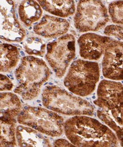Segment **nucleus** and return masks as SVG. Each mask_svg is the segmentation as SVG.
Masks as SVG:
<instances>
[{
  "label": "nucleus",
  "mask_w": 123,
  "mask_h": 147,
  "mask_svg": "<svg viewBox=\"0 0 123 147\" xmlns=\"http://www.w3.org/2000/svg\"><path fill=\"white\" fill-rule=\"evenodd\" d=\"M64 130L69 141L77 146H117L115 134L98 120L84 115L67 119Z\"/></svg>",
  "instance_id": "obj_1"
},
{
  "label": "nucleus",
  "mask_w": 123,
  "mask_h": 147,
  "mask_svg": "<svg viewBox=\"0 0 123 147\" xmlns=\"http://www.w3.org/2000/svg\"><path fill=\"white\" fill-rule=\"evenodd\" d=\"M51 71L41 59L24 57L15 71L17 86L14 92L23 100L31 101L37 97L42 86L50 78Z\"/></svg>",
  "instance_id": "obj_2"
},
{
  "label": "nucleus",
  "mask_w": 123,
  "mask_h": 147,
  "mask_svg": "<svg viewBox=\"0 0 123 147\" xmlns=\"http://www.w3.org/2000/svg\"><path fill=\"white\" fill-rule=\"evenodd\" d=\"M43 105L53 112L68 116H92L94 107L88 101L57 86H48L42 92Z\"/></svg>",
  "instance_id": "obj_3"
},
{
  "label": "nucleus",
  "mask_w": 123,
  "mask_h": 147,
  "mask_svg": "<svg viewBox=\"0 0 123 147\" xmlns=\"http://www.w3.org/2000/svg\"><path fill=\"white\" fill-rule=\"evenodd\" d=\"M99 78V64L78 59L71 65L64 84L72 93L80 96H86L94 91Z\"/></svg>",
  "instance_id": "obj_4"
},
{
  "label": "nucleus",
  "mask_w": 123,
  "mask_h": 147,
  "mask_svg": "<svg viewBox=\"0 0 123 147\" xmlns=\"http://www.w3.org/2000/svg\"><path fill=\"white\" fill-rule=\"evenodd\" d=\"M17 119L20 125L29 126L53 137L61 136L64 131V118L51 110L40 107H24Z\"/></svg>",
  "instance_id": "obj_5"
},
{
  "label": "nucleus",
  "mask_w": 123,
  "mask_h": 147,
  "mask_svg": "<svg viewBox=\"0 0 123 147\" xmlns=\"http://www.w3.org/2000/svg\"><path fill=\"white\" fill-rule=\"evenodd\" d=\"M73 22L80 32H96L109 21L107 8L101 0H80Z\"/></svg>",
  "instance_id": "obj_6"
},
{
  "label": "nucleus",
  "mask_w": 123,
  "mask_h": 147,
  "mask_svg": "<svg viewBox=\"0 0 123 147\" xmlns=\"http://www.w3.org/2000/svg\"><path fill=\"white\" fill-rule=\"evenodd\" d=\"M75 38L71 34L63 35L47 44L46 59L57 78L64 76L75 57Z\"/></svg>",
  "instance_id": "obj_7"
},
{
  "label": "nucleus",
  "mask_w": 123,
  "mask_h": 147,
  "mask_svg": "<svg viewBox=\"0 0 123 147\" xmlns=\"http://www.w3.org/2000/svg\"><path fill=\"white\" fill-rule=\"evenodd\" d=\"M26 31L17 19L12 0H0V38L10 42H21Z\"/></svg>",
  "instance_id": "obj_8"
},
{
  "label": "nucleus",
  "mask_w": 123,
  "mask_h": 147,
  "mask_svg": "<svg viewBox=\"0 0 123 147\" xmlns=\"http://www.w3.org/2000/svg\"><path fill=\"white\" fill-rule=\"evenodd\" d=\"M102 66L105 78L123 80V42L111 38L105 48Z\"/></svg>",
  "instance_id": "obj_9"
},
{
  "label": "nucleus",
  "mask_w": 123,
  "mask_h": 147,
  "mask_svg": "<svg viewBox=\"0 0 123 147\" xmlns=\"http://www.w3.org/2000/svg\"><path fill=\"white\" fill-rule=\"evenodd\" d=\"M97 98L94 104L105 111L123 106V86L112 80H103L99 84Z\"/></svg>",
  "instance_id": "obj_10"
},
{
  "label": "nucleus",
  "mask_w": 123,
  "mask_h": 147,
  "mask_svg": "<svg viewBox=\"0 0 123 147\" xmlns=\"http://www.w3.org/2000/svg\"><path fill=\"white\" fill-rule=\"evenodd\" d=\"M111 38L93 33L81 35L78 40L80 56L86 60H99Z\"/></svg>",
  "instance_id": "obj_11"
},
{
  "label": "nucleus",
  "mask_w": 123,
  "mask_h": 147,
  "mask_svg": "<svg viewBox=\"0 0 123 147\" xmlns=\"http://www.w3.org/2000/svg\"><path fill=\"white\" fill-rule=\"evenodd\" d=\"M69 23L66 19L46 15L33 27L35 33L45 38H56L65 34L69 30Z\"/></svg>",
  "instance_id": "obj_12"
},
{
  "label": "nucleus",
  "mask_w": 123,
  "mask_h": 147,
  "mask_svg": "<svg viewBox=\"0 0 123 147\" xmlns=\"http://www.w3.org/2000/svg\"><path fill=\"white\" fill-rule=\"evenodd\" d=\"M16 139L19 146H51L49 140L37 130L19 125L16 127Z\"/></svg>",
  "instance_id": "obj_13"
},
{
  "label": "nucleus",
  "mask_w": 123,
  "mask_h": 147,
  "mask_svg": "<svg viewBox=\"0 0 123 147\" xmlns=\"http://www.w3.org/2000/svg\"><path fill=\"white\" fill-rule=\"evenodd\" d=\"M42 9L60 18H67L75 13V4L73 0H36Z\"/></svg>",
  "instance_id": "obj_14"
},
{
  "label": "nucleus",
  "mask_w": 123,
  "mask_h": 147,
  "mask_svg": "<svg viewBox=\"0 0 123 147\" xmlns=\"http://www.w3.org/2000/svg\"><path fill=\"white\" fill-rule=\"evenodd\" d=\"M18 14L22 23L29 27L40 19L43 11L39 4L35 0H23L19 5Z\"/></svg>",
  "instance_id": "obj_15"
},
{
  "label": "nucleus",
  "mask_w": 123,
  "mask_h": 147,
  "mask_svg": "<svg viewBox=\"0 0 123 147\" xmlns=\"http://www.w3.org/2000/svg\"><path fill=\"white\" fill-rule=\"evenodd\" d=\"M22 109L19 97L12 92L0 93V116H18Z\"/></svg>",
  "instance_id": "obj_16"
},
{
  "label": "nucleus",
  "mask_w": 123,
  "mask_h": 147,
  "mask_svg": "<svg viewBox=\"0 0 123 147\" xmlns=\"http://www.w3.org/2000/svg\"><path fill=\"white\" fill-rule=\"evenodd\" d=\"M16 120L14 117H0V146H16Z\"/></svg>",
  "instance_id": "obj_17"
},
{
  "label": "nucleus",
  "mask_w": 123,
  "mask_h": 147,
  "mask_svg": "<svg viewBox=\"0 0 123 147\" xmlns=\"http://www.w3.org/2000/svg\"><path fill=\"white\" fill-rule=\"evenodd\" d=\"M18 48L9 44H0V71L13 69L19 62Z\"/></svg>",
  "instance_id": "obj_18"
},
{
  "label": "nucleus",
  "mask_w": 123,
  "mask_h": 147,
  "mask_svg": "<svg viewBox=\"0 0 123 147\" xmlns=\"http://www.w3.org/2000/svg\"><path fill=\"white\" fill-rule=\"evenodd\" d=\"M23 48L28 54L43 57L46 53V44L44 41L36 36H31L27 38L22 43Z\"/></svg>",
  "instance_id": "obj_19"
},
{
  "label": "nucleus",
  "mask_w": 123,
  "mask_h": 147,
  "mask_svg": "<svg viewBox=\"0 0 123 147\" xmlns=\"http://www.w3.org/2000/svg\"><path fill=\"white\" fill-rule=\"evenodd\" d=\"M109 13L112 22L123 24V1H116L109 5Z\"/></svg>",
  "instance_id": "obj_20"
},
{
  "label": "nucleus",
  "mask_w": 123,
  "mask_h": 147,
  "mask_svg": "<svg viewBox=\"0 0 123 147\" xmlns=\"http://www.w3.org/2000/svg\"><path fill=\"white\" fill-rule=\"evenodd\" d=\"M104 33L107 36L113 37L123 41V26L111 24L105 28Z\"/></svg>",
  "instance_id": "obj_21"
},
{
  "label": "nucleus",
  "mask_w": 123,
  "mask_h": 147,
  "mask_svg": "<svg viewBox=\"0 0 123 147\" xmlns=\"http://www.w3.org/2000/svg\"><path fill=\"white\" fill-rule=\"evenodd\" d=\"M13 87L12 82L8 77L0 74V91L11 90Z\"/></svg>",
  "instance_id": "obj_22"
},
{
  "label": "nucleus",
  "mask_w": 123,
  "mask_h": 147,
  "mask_svg": "<svg viewBox=\"0 0 123 147\" xmlns=\"http://www.w3.org/2000/svg\"><path fill=\"white\" fill-rule=\"evenodd\" d=\"M54 146H75L71 142L70 143L67 140L64 139H58L53 142Z\"/></svg>",
  "instance_id": "obj_23"
}]
</instances>
